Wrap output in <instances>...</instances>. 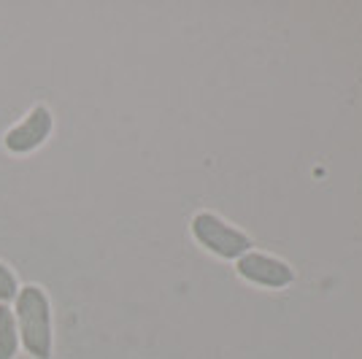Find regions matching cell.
Instances as JSON below:
<instances>
[{
	"mask_svg": "<svg viewBox=\"0 0 362 359\" xmlns=\"http://www.w3.org/2000/svg\"><path fill=\"white\" fill-rule=\"evenodd\" d=\"M19 351H22V343H19L14 308L0 302V359H16Z\"/></svg>",
	"mask_w": 362,
	"mask_h": 359,
	"instance_id": "5b68a950",
	"label": "cell"
},
{
	"mask_svg": "<svg viewBox=\"0 0 362 359\" xmlns=\"http://www.w3.org/2000/svg\"><path fill=\"white\" fill-rule=\"evenodd\" d=\"M235 273L243 281L257 284L262 289H284L295 281V270L289 268L284 259L262 252H246L235 259Z\"/></svg>",
	"mask_w": 362,
	"mask_h": 359,
	"instance_id": "277c9868",
	"label": "cell"
},
{
	"mask_svg": "<svg viewBox=\"0 0 362 359\" xmlns=\"http://www.w3.org/2000/svg\"><path fill=\"white\" fill-rule=\"evenodd\" d=\"M11 308H14L22 351L30 359H52L54 322H52V300L44 286L25 284L19 289Z\"/></svg>",
	"mask_w": 362,
	"mask_h": 359,
	"instance_id": "6da1fadb",
	"label": "cell"
},
{
	"mask_svg": "<svg viewBox=\"0 0 362 359\" xmlns=\"http://www.w3.org/2000/svg\"><path fill=\"white\" fill-rule=\"evenodd\" d=\"M19 289H22V284H19L16 273L6 262H0V302L3 305H14Z\"/></svg>",
	"mask_w": 362,
	"mask_h": 359,
	"instance_id": "8992f818",
	"label": "cell"
},
{
	"mask_svg": "<svg viewBox=\"0 0 362 359\" xmlns=\"http://www.w3.org/2000/svg\"><path fill=\"white\" fill-rule=\"evenodd\" d=\"M189 233L197 246H203L209 254L219 259H238L255 246V240L246 233H241L238 227H233L211 211H197L189 222Z\"/></svg>",
	"mask_w": 362,
	"mask_h": 359,
	"instance_id": "7a4b0ae2",
	"label": "cell"
},
{
	"mask_svg": "<svg viewBox=\"0 0 362 359\" xmlns=\"http://www.w3.org/2000/svg\"><path fill=\"white\" fill-rule=\"evenodd\" d=\"M54 133V114L46 103H35L3 135V149L14 157H25L44 146Z\"/></svg>",
	"mask_w": 362,
	"mask_h": 359,
	"instance_id": "3957f363",
	"label": "cell"
}]
</instances>
